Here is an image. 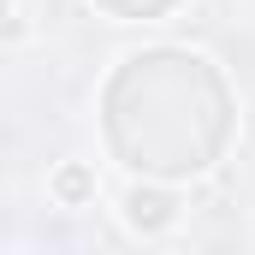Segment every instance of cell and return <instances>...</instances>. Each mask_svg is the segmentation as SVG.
Listing matches in <instances>:
<instances>
[{
    "label": "cell",
    "mask_w": 255,
    "mask_h": 255,
    "mask_svg": "<svg viewBox=\"0 0 255 255\" xmlns=\"http://www.w3.org/2000/svg\"><path fill=\"white\" fill-rule=\"evenodd\" d=\"M166 220H172V208H166V202H160V196H130V226H166Z\"/></svg>",
    "instance_id": "obj_1"
}]
</instances>
